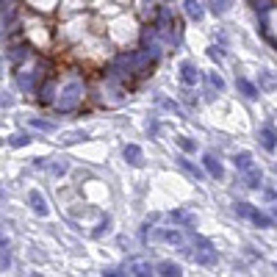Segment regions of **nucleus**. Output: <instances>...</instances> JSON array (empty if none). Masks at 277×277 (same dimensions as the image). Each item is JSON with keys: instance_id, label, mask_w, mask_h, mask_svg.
I'll list each match as a JSON object with an SVG mask.
<instances>
[{"instance_id": "9d476101", "label": "nucleus", "mask_w": 277, "mask_h": 277, "mask_svg": "<svg viewBox=\"0 0 277 277\" xmlns=\"http://www.w3.org/2000/svg\"><path fill=\"white\" fill-rule=\"evenodd\" d=\"M261 180H263V175H261V169H258V167L244 169V183L250 188H261Z\"/></svg>"}, {"instance_id": "4468645a", "label": "nucleus", "mask_w": 277, "mask_h": 277, "mask_svg": "<svg viewBox=\"0 0 277 277\" xmlns=\"http://www.w3.org/2000/svg\"><path fill=\"white\" fill-rule=\"evenodd\" d=\"M183 6H186V14L191 17L194 22L203 20V6H200V0H183Z\"/></svg>"}, {"instance_id": "2f4dec72", "label": "nucleus", "mask_w": 277, "mask_h": 277, "mask_svg": "<svg viewBox=\"0 0 277 277\" xmlns=\"http://www.w3.org/2000/svg\"><path fill=\"white\" fill-rule=\"evenodd\" d=\"M11 103H14V97H11L9 92H3V89H0V105H3V108H9Z\"/></svg>"}, {"instance_id": "393cba45", "label": "nucleus", "mask_w": 277, "mask_h": 277, "mask_svg": "<svg viewBox=\"0 0 277 277\" xmlns=\"http://www.w3.org/2000/svg\"><path fill=\"white\" fill-rule=\"evenodd\" d=\"M31 125L36 128V131H45V133L56 131V125H53V122H47V120H31Z\"/></svg>"}, {"instance_id": "72a5a7b5", "label": "nucleus", "mask_w": 277, "mask_h": 277, "mask_svg": "<svg viewBox=\"0 0 277 277\" xmlns=\"http://www.w3.org/2000/svg\"><path fill=\"white\" fill-rule=\"evenodd\" d=\"M208 56H211V58H214V61H219V58H222V53H219V47H211V50H208Z\"/></svg>"}, {"instance_id": "f03ea898", "label": "nucleus", "mask_w": 277, "mask_h": 277, "mask_svg": "<svg viewBox=\"0 0 277 277\" xmlns=\"http://www.w3.org/2000/svg\"><path fill=\"white\" fill-rule=\"evenodd\" d=\"M194 247H197V250L191 252V261L200 263V266H214V263H216L214 244H211L208 239H203V235H194Z\"/></svg>"}, {"instance_id": "39448f33", "label": "nucleus", "mask_w": 277, "mask_h": 277, "mask_svg": "<svg viewBox=\"0 0 277 277\" xmlns=\"http://www.w3.org/2000/svg\"><path fill=\"white\" fill-rule=\"evenodd\" d=\"M258 139H261L263 150H269V152H274V150H277V131H274L272 125H263V128H261V133H258Z\"/></svg>"}, {"instance_id": "423d86ee", "label": "nucleus", "mask_w": 277, "mask_h": 277, "mask_svg": "<svg viewBox=\"0 0 277 277\" xmlns=\"http://www.w3.org/2000/svg\"><path fill=\"white\" fill-rule=\"evenodd\" d=\"M36 97H39V103H42V105H53V100H56V81L47 78L45 84L39 86V94H36Z\"/></svg>"}, {"instance_id": "6ab92c4d", "label": "nucleus", "mask_w": 277, "mask_h": 277, "mask_svg": "<svg viewBox=\"0 0 277 277\" xmlns=\"http://www.w3.org/2000/svg\"><path fill=\"white\" fill-rule=\"evenodd\" d=\"M250 222H255L258 227H272V219H269L266 214H261V211H252V216H250Z\"/></svg>"}, {"instance_id": "6e6552de", "label": "nucleus", "mask_w": 277, "mask_h": 277, "mask_svg": "<svg viewBox=\"0 0 277 277\" xmlns=\"http://www.w3.org/2000/svg\"><path fill=\"white\" fill-rule=\"evenodd\" d=\"M31 56V45L28 42H20V45H11V50H9V58H11V64H17L20 67L25 58Z\"/></svg>"}, {"instance_id": "c756f323", "label": "nucleus", "mask_w": 277, "mask_h": 277, "mask_svg": "<svg viewBox=\"0 0 277 277\" xmlns=\"http://www.w3.org/2000/svg\"><path fill=\"white\" fill-rule=\"evenodd\" d=\"M252 9L255 11H269V6H272V0H250Z\"/></svg>"}, {"instance_id": "7ed1b4c3", "label": "nucleus", "mask_w": 277, "mask_h": 277, "mask_svg": "<svg viewBox=\"0 0 277 277\" xmlns=\"http://www.w3.org/2000/svg\"><path fill=\"white\" fill-rule=\"evenodd\" d=\"M36 81H39L36 69H33V72H14V86H17V92H22V94L36 92Z\"/></svg>"}, {"instance_id": "0eeeda50", "label": "nucleus", "mask_w": 277, "mask_h": 277, "mask_svg": "<svg viewBox=\"0 0 277 277\" xmlns=\"http://www.w3.org/2000/svg\"><path fill=\"white\" fill-rule=\"evenodd\" d=\"M203 164H205V169H208V175H214L216 180L225 178V167H222V164L216 161L214 152H205V155H203Z\"/></svg>"}, {"instance_id": "c85d7f7f", "label": "nucleus", "mask_w": 277, "mask_h": 277, "mask_svg": "<svg viewBox=\"0 0 277 277\" xmlns=\"http://www.w3.org/2000/svg\"><path fill=\"white\" fill-rule=\"evenodd\" d=\"M47 167H50V172L53 175H64V172H67V164H64V161H56V164H47Z\"/></svg>"}, {"instance_id": "aec40b11", "label": "nucleus", "mask_w": 277, "mask_h": 277, "mask_svg": "<svg viewBox=\"0 0 277 277\" xmlns=\"http://www.w3.org/2000/svg\"><path fill=\"white\" fill-rule=\"evenodd\" d=\"M233 211L241 216V219H250V216H252V211H255V208H252L250 203H235V205H233Z\"/></svg>"}, {"instance_id": "7c9ffc66", "label": "nucleus", "mask_w": 277, "mask_h": 277, "mask_svg": "<svg viewBox=\"0 0 277 277\" xmlns=\"http://www.w3.org/2000/svg\"><path fill=\"white\" fill-rule=\"evenodd\" d=\"M161 103H164V108H169V111H175L178 116H183V111H180L178 103H172V100H161Z\"/></svg>"}, {"instance_id": "412c9836", "label": "nucleus", "mask_w": 277, "mask_h": 277, "mask_svg": "<svg viewBox=\"0 0 277 277\" xmlns=\"http://www.w3.org/2000/svg\"><path fill=\"white\" fill-rule=\"evenodd\" d=\"M89 136H86V131H72L64 136V144H78V141H86Z\"/></svg>"}, {"instance_id": "1a4fd4ad", "label": "nucleus", "mask_w": 277, "mask_h": 277, "mask_svg": "<svg viewBox=\"0 0 277 277\" xmlns=\"http://www.w3.org/2000/svg\"><path fill=\"white\" fill-rule=\"evenodd\" d=\"M125 161L133 164V167H141V164H144V152H141L139 144H128L125 147Z\"/></svg>"}, {"instance_id": "20e7f679", "label": "nucleus", "mask_w": 277, "mask_h": 277, "mask_svg": "<svg viewBox=\"0 0 277 277\" xmlns=\"http://www.w3.org/2000/svg\"><path fill=\"white\" fill-rule=\"evenodd\" d=\"M180 81H183V86H197L200 84V69L194 67V61L180 64Z\"/></svg>"}, {"instance_id": "a878e982", "label": "nucleus", "mask_w": 277, "mask_h": 277, "mask_svg": "<svg viewBox=\"0 0 277 277\" xmlns=\"http://www.w3.org/2000/svg\"><path fill=\"white\" fill-rule=\"evenodd\" d=\"M233 0H214V14H227Z\"/></svg>"}, {"instance_id": "bb28decb", "label": "nucleus", "mask_w": 277, "mask_h": 277, "mask_svg": "<svg viewBox=\"0 0 277 277\" xmlns=\"http://www.w3.org/2000/svg\"><path fill=\"white\" fill-rule=\"evenodd\" d=\"M178 144H180V150H183V152H194V150H197V141H191L186 136H178Z\"/></svg>"}, {"instance_id": "b1692460", "label": "nucleus", "mask_w": 277, "mask_h": 277, "mask_svg": "<svg viewBox=\"0 0 277 277\" xmlns=\"http://www.w3.org/2000/svg\"><path fill=\"white\" fill-rule=\"evenodd\" d=\"M131 274H139V277L152 274V266H150V263H133V266H131Z\"/></svg>"}, {"instance_id": "4be33fe9", "label": "nucleus", "mask_w": 277, "mask_h": 277, "mask_svg": "<svg viewBox=\"0 0 277 277\" xmlns=\"http://www.w3.org/2000/svg\"><path fill=\"white\" fill-rule=\"evenodd\" d=\"M261 86H263L266 92H274V89H277V78H274V75H269V72H263V75H261Z\"/></svg>"}, {"instance_id": "dca6fc26", "label": "nucleus", "mask_w": 277, "mask_h": 277, "mask_svg": "<svg viewBox=\"0 0 277 277\" xmlns=\"http://www.w3.org/2000/svg\"><path fill=\"white\" fill-rule=\"evenodd\" d=\"M155 239H164V241H169V244H183V235H180V230H158L155 233Z\"/></svg>"}, {"instance_id": "9b49d317", "label": "nucleus", "mask_w": 277, "mask_h": 277, "mask_svg": "<svg viewBox=\"0 0 277 277\" xmlns=\"http://www.w3.org/2000/svg\"><path fill=\"white\" fill-rule=\"evenodd\" d=\"M28 203H31V208L36 211L39 216H47V203H45V197L39 191H31L28 194Z\"/></svg>"}, {"instance_id": "f8f14e48", "label": "nucleus", "mask_w": 277, "mask_h": 277, "mask_svg": "<svg viewBox=\"0 0 277 277\" xmlns=\"http://www.w3.org/2000/svg\"><path fill=\"white\" fill-rule=\"evenodd\" d=\"M235 86H239V92L244 94L247 100H255V97H258V86L250 84L247 78H239V81H235Z\"/></svg>"}, {"instance_id": "f257e3e1", "label": "nucleus", "mask_w": 277, "mask_h": 277, "mask_svg": "<svg viewBox=\"0 0 277 277\" xmlns=\"http://www.w3.org/2000/svg\"><path fill=\"white\" fill-rule=\"evenodd\" d=\"M81 100H84V84H81V81L75 78V81H69V84L64 86L61 94H58V100H56V111H58V114H69V111L78 108Z\"/></svg>"}, {"instance_id": "f3484780", "label": "nucleus", "mask_w": 277, "mask_h": 277, "mask_svg": "<svg viewBox=\"0 0 277 277\" xmlns=\"http://www.w3.org/2000/svg\"><path fill=\"white\" fill-rule=\"evenodd\" d=\"M178 164H180V167H183V169H186V172H188V175H194V178H197V180H203V178H205V172H203V169H200V167H194V164H191V161H186V158H183V155H180V158H178Z\"/></svg>"}, {"instance_id": "5701e85b", "label": "nucleus", "mask_w": 277, "mask_h": 277, "mask_svg": "<svg viewBox=\"0 0 277 277\" xmlns=\"http://www.w3.org/2000/svg\"><path fill=\"white\" fill-rule=\"evenodd\" d=\"M9 144L11 147H25V144H31V139H28V133H14V136L9 139Z\"/></svg>"}, {"instance_id": "2eb2a0df", "label": "nucleus", "mask_w": 277, "mask_h": 277, "mask_svg": "<svg viewBox=\"0 0 277 277\" xmlns=\"http://www.w3.org/2000/svg\"><path fill=\"white\" fill-rule=\"evenodd\" d=\"M233 164H235V169H239V172H244V169L255 167V161H252V152H239V155L233 158Z\"/></svg>"}, {"instance_id": "cd10ccee", "label": "nucleus", "mask_w": 277, "mask_h": 277, "mask_svg": "<svg viewBox=\"0 0 277 277\" xmlns=\"http://www.w3.org/2000/svg\"><path fill=\"white\" fill-rule=\"evenodd\" d=\"M208 81H211V86H214V89H225V81H222V75H216V72H211L208 75Z\"/></svg>"}, {"instance_id": "a211bd4d", "label": "nucleus", "mask_w": 277, "mask_h": 277, "mask_svg": "<svg viewBox=\"0 0 277 277\" xmlns=\"http://www.w3.org/2000/svg\"><path fill=\"white\" fill-rule=\"evenodd\" d=\"M169 219L172 222H178V225H194V216L191 214H186V211H172V214H169Z\"/></svg>"}, {"instance_id": "473e14b6", "label": "nucleus", "mask_w": 277, "mask_h": 277, "mask_svg": "<svg viewBox=\"0 0 277 277\" xmlns=\"http://www.w3.org/2000/svg\"><path fill=\"white\" fill-rule=\"evenodd\" d=\"M108 225H111V219H108V216H105V219L100 222V227H97V230H94V239H100V235H103L105 230H108Z\"/></svg>"}, {"instance_id": "ddd939ff", "label": "nucleus", "mask_w": 277, "mask_h": 277, "mask_svg": "<svg viewBox=\"0 0 277 277\" xmlns=\"http://www.w3.org/2000/svg\"><path fill=\"white\" fill-rule=\"evenodd\" d=\"M155 269H158V274H164V277H180V274H183V272H180V266H178V263H172V261H161Z\"/></svg>"}]
</instances>
